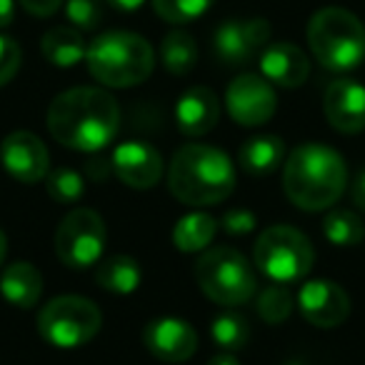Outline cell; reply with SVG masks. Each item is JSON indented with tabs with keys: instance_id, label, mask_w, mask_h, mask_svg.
Listing matches in <instances>:
<instances>
[{
	"instance_id": "obj_1",
	"label": "cell",
	"mask_w": 365,
	"mask_h": 365,
	"mask_svg": "<svg viewBox=\"0 0 365 365\" xmlns=\"http://www.w3.org/2000/svg\"><path fill=\"white\" fill-rule=\"evenodd\" d=\"M120 128L118 101L103 88H71L48 108V130L71 150L98 153Z\"/></svg>"
},
{
	"instance_id": "obj_2",
	"label": "cell",
	"mask_w": 365,
	"mask_h": 365,
	"mask_svg": "<svg viewBox=\"0 0 365 365\" xmlns=\"http://www.w3.org/2000/svg\"><path fill=\"white\" fill-rule=\"evenodd\" d=\"M348 182V168L335 148L305 143L288 155L283 165V188L290 203L308 213L333 208Z\"/></svg>"
},
{
	"instance_id": "obj_3",
	"label": "cell",
	"mask_w": 365,
	"mask_h": 365,
	"mask_svg": "<svg viewBox=\"0 0 365 365\" xmlns=\"http://www.w3.org/2000/svg\"><path fill=\"white\" fill-rule=\"evenodd\" d=\"M168 185L180 203L215 205L223 203L235 188V168L215 145H182L168 168Z\"/></svg>"
},
{
	"instance_id": "obj_4",
	"label": "cell",
	"mask_w": 365,
	"mask_h": 365,
	"mask_svg": "<svg viewBox=\"0 0 365 365\" xmlns=\"http://www.w3.org/2000/svg\"><path fill=\"white\" fill-rule=\"evenodd\" d=\"M86 63L91 76L108 88H133L148 81L155 68L153 46L138 33L110 31L88 46Z\"/></svg>"
},
{
	"instance_id": "obj_5",
	"label": "cell",
	"mask_w": 365,
	"mask_h": 365,
	"mask_svg": "<svg viewBox=\"0 0 365 365\" xmlns=\"http://www.w3.org/2000/svg\"><path fill=\"white\" fill-rule=\"evenodd\" d=\"M308 46L330 73L355 71L365 61V26L345 8H320L308 23Z\"/></svg>"
},
{
	"instance_id": "obj_6",
	"label": "cell",
	"mask_w": 365,
	"mask_h": 365,
	"mask_svg": "<svg viewBox=\"0 0 365 365\" xmlns=\"http://www.w3.org/2000/svg\"><path fill=\"white\" fill-rule=\"evenodd\" d=\"M195 280L213 303L225 308L248 303L258 290V278L248 258L230 245L203 250L195 263Z\"/></svg>"
},
{
	"instance_id": "obj_7",
	"label": "cell",
	"mask_w": 365,
	"mask_h": 365,
	"mask_svg": "<svg viewBox=\"0 0 365 365\" xmlns=\"http://www.w3.org/2000/svg\"><path fill=\"white\" fill-rule=\"evenodd\" d=\"M255 268L268 275L273 283H295L303 280L313 268V245L293 225H270L258 235L253 248Z\"/></svg>"
},
{
	"instance_id": "obj_8",
	"label": "cell",
	"mask_w": 365,
	"mask_h": 365,
	"mask_svg": "<svg viewBox=\"0 0 365 365\" xmlns=\"http://www.w3.org/2000/svg\"><path fill=\"white\" fill-rule=\"evenodd\" d=\"M103 328V313L83 295H58L38 313V333L63 350L86 345Z\"/></svg>"
},
{
	"instance_id": "obj_9",
	"label": "cell",
	"mask_w": 365,
	"mask_h": 365,
	"mask_svg": "<svg viewBox=\"0 0 365 365\" xmlns=\"http://www.w3.org/2000/svg\"><path fill=\"white\" fill-rule=\"evenodd\" d=\"M106 248V223L91 208H73L56 233V253L68 268L83 270L98 265Z\"/></svg>"
},
{
	"instance_id": "obj_10",
	"label": "cell",
	"mask_w": 365,
	"mask_h": 365,
	"mask_svg": "<svg viewBox=\"0 0 365 365\" xmlns=\"http://www.w3.org/2000/svg\"><path fill=\"white\" fill-rule=\"evenodd\" d=\"M225 108L238 125L258 128L275 115L278 96L265 78L243 73L225 91Z\"/></svg>"
},
{
	"instance_id": "obj_11",
	"label": "cell",
	"mask_w": 365,
	"mask_h": 365,
	"mask_svg": "<svg viewBox=\"0 0 365 365\" xmlns=\"http://www.w3.org/2000/svg\"><path fill=\"white\" fill-rule=\"evenodd\" d=\"M270 41V23L263 18L250 21H228L220 23L213 36V53L218 63L228 68H240L250 63L265 43Z\"/></svg>"
},
{
	"instance_id": "obj_12",
	"label": "cell",
	"mask_w": 365,
	"mask_h": 365,
	"mask_svg": "<svg viewBox=\"0 0 365 365\" xmlns=\"http://www.w3.org/2000/svg\"><path fill=\"white\" fill-rule=\"evenodd\" d=\"M0 163L21 182H38L51 170V158L38 135L28 130H13L0 143Z\"/></svg>"
},
{
	"instance_id": "obj_13",
	"label": "cell",
	"mask_w": 365,
	"mask_h": 365,
	"mask_svg": "<svg viewBox=\"0 0 365 365\" xmlns=\"http://www.w3.org/2000/svg\"><path fill=\"white\" fill-rule=\"evenodd\" d=\"M110 168L128 188L148 190L163 178V155L145 140H125L113 150Z\"/></svg>"
},
{
	"instance_id": "obj_14",
	"label": "cell",
	"mask_w": 365,
	"mask_h": 365,
	"mask_svg": "<svg viewBox=\"0 0 365 365\" xmlns=\"http://www.w3.org/2000/svg\"><path fill=\"white\" fill-rule=\"evenodd\" d=\"M143 345L155 355L158 360L165 363H182L193 358L198 350V333L188 320L173 318H155L143 330Z\"/></svg>"
},
{
	"instance_id": "obj_15",
	"label": "cell",
	"mask_w": 365,
	"mask_h": 365,
	"mask_svg": "<svg viewBox=\"0 0 365 365\" xmlns=\"http://www.w3.org/2000/svg\"><path fill=\"white\" fill-rule=\"evenodd\" d=\"M298 308L315 328H335L350 313V298L333 280H308L298 293Z\"/></svg>"
},
{
	"instance_id": "obj_16",
	"label": "cell",
	"mask_w": 365,
	"mask_h": 365,
	"mask_svg": "<svg viewBox=\"0 0 365 365\" xmlns=\"http://www.w3.org/2000/svg\"><path fill=\"white\" fill-rule=\"evenodd\" d=\"M323 110L338 133L355 135L365 130V86L348 78L333 81L325 88Z\"/></svg>"
},
{
	"instance_id": "obj_17",
	"label": "cell",
	"mask_w": 365,
	"mask_h": 365,
	"mask_svg": "<svg viewBox=\"0 0 365 365\" xmlns=\"http://www.w3.org/2000/svg\"><path fill=\"white\" fill-rule=\"evenodd\" d=\"M260 71L270 86L293 91L308 81L310 61L293 43H273L260 53Z\"/></svg>"
},
{
	"instance_id": "obj_18",
	"label": "cell",
	"mask_w": 365,
	"mask_h": 365,
	"mask_svg": "<svg viewBox=\"0 0 365 365\" xmlns=\"http://www.w3.org/2000/svg\"><path fill=\"white\" fill-rule=\"evenodd\" d=\"M218 118H220V103L218 96L210 88L205 86L188 88V91L178 98L175 120L182 135L188 138L205 135V133H210L215 128Z\"/></svg>"
},
{
	"instance_id": "obj_19",
	"label": "cell",
	"mask_w": 365,
	"mask_h": 365,
	"mask_svg": "<svg viewBox=\"0 0 365 365\" xmlns=\"http://www.w3.org/2000/svg\"><path fill=\"white\" fill-rule=\"evenodd\" d=\"M43 293V275L33 263H13L0 275V295L13 308L28 310Z\"/></svg>"
},
{
	"instance_id": "obj_20",
	"label": "cell",
	"mask_w": 365,
	"mask_h": 365,
	"mask_svg": "<svg viewBox=\"0 0 365 365\" xmlns=\"http://www.w3.org/2000/svg\"><path fill=\"white\" fill-rule=\"evenodd\" d=\"M285 158V143L278 135H255L240 145V168L250 175H270Z\"/></svg>"
},
{
	"instance_id": "obj_21",
	"label": "cell",
	"mask_w": 365,
	"mask_h": 365,
	"mask_svg": "<svg viewBox=\"0 0 365 365\" xmlns=\"http://www.w3.org/2000/svg\"><path fill=\"white\" fill-rule=\"evenodd\" d=\"M41 51L46 56L48 63H53L56 68H73L81 61H86L88 46L83 41V33L78 28L58 26L43 36Z\"/></svg>"
},
{
	"instance_id": "obj_22",
	"label": "cell",
	"mask_w": 365,
	"mask_h": 365,
	"mask_svg": "<svg viewBox=\"0 0 365 365\" xmlns=\"http://www.w3.org/2000/svg\"><path fill=\"white\" fill-rule=\"evenodd\" d=\"M143 280L140 263L130 255H110L101 260L96 268V283L103 290L115 295H130L138 290Z\"/></svg>"
},
{
	"instance_id": "obj_23",
	"label": "cell",
	"mask_w": 365,
	"mask_h": 365,
	"mask_svg": "<svg viewBox=\"0 0 365 365\" xmlns=\"http://www.w3.org/2000/svg\"><path fill=\"white\" fill-rule=\"evenodd\" d=\"M215 230L218 223L208 213H188L173 228V243L180 253H200L215 238Z\"/></svg>"
},
{
	"instance_id": "obj_24",
	"label": "cell",
	"mask_w": 365,
	"mask_h": 365,
	"mask_svg": "<svg viewBox=\"0 0 365 365\" xmlns=\"http://www.w3.org/2000/svg\"><path fill=\"white\" fill-rule=\"evenodd\" d=\"M163 66L170 76H188L198 63V43L185 31H170L160 43Z\"/></svg>"
},
{
	"instance_id": "obj_25",
	"label": "cell",
	"mask_w": 365,
	"mask_h": 365,
	"mask_svg": "<svg viewBox=\"0 0 365 365\" xmlns=\"http://www.w3.org/2000/svg\"><path fill=\"white\" fill-rule=\"evenodd\" d=\"M323 233L338 248H350L358 245L365 235V225L358 213L345 208H330L323 218Z\"/></svg>"
},
{
	"instance_id": "obj_26",
	"label": "cell",
	"mask_w": 365,
	"mask_h": 365,
	"mask_svg": "<svg viewBox=\"0 0 365 365\" xmlns=\"http://www.w3.org/2000/svg\"><path fill=\"white\" fill-rule=\"evenodd\" d=\"M210 335H213L215 345L220 350H225V353L243 350L250 338L248 320L240 313H235V310H223V313L215 315L213 325H210Z\"/></svg>"
},
{
	"instance_id": "obj_27",
	"label": "cell",
	"mask_w": 365,
	"mask_h": 365,
	"mask_svg": "<svg viewBox=\"0 0 365 365\" xmlns=\"http://www.w3.org/2000/svg\"><path fill=\"white\" fill-rule=\"evenodd\" d=\"M46 190L56 203L76 205L86 195V182L81 173L73 168H53L46 175Z\"/></svg>"
},
{
	"instance_id": "obj_28",
	"label": "cell",
	"mask_w": 365,
	"mask_h": 365,
	"mask_svg": "<svg viewBox=\"0 0 365 365\" xmlns=\"http://www.w3.org/2000/svg\"><path fill=\"white\" fill-rule=\"evenodd\" d=\"M258 313L270 325L283 323L293 313V293L283 283H273L263 288L258 295Z\"/></svg>"
},
{
	"instance_id": "obj_29",
	"label": "cell",
	"mask_w": 365,
	"mask_h": 365,
	"mask_svg": "<svg viewBox=\"0 0 365 365\" xmlns=\"http://www.w3.org/2000/svg\"><path fill=\"white\" fill-rule=\"evenodd\" d=\"M215 0H153L155 13L168 23H190L210 11Z\"/></svg>"
},
{
	"instance_id": "obj_30",
	"label": "cell",
	"mask_w": 365,
	"mask_h": 365,
	"mask_svg": "<svg viewBox=\"0 0 365 365\" xmlns=\"http://www.w3.org/2000/svg\"><path fill=\"white\" fill-rule=\"evenodd\" d=\"M66 16L78 31H96L103 21L101 0H66Z\"/></svg>"
},
{
	"instance_id": "obj_31",
	"label": "cell",
	"mask_w": 365,
	"mask_h": 365,
	"mask_svg": "<svg viewBox=\"0 0 365 365\" xmlns=\"http://www.w3.org/2000/svg\"><path fill=\"white\" fill-rule=\"evenodd\" d=\"M21 61H23L21 46L13 38L0 36V88L16 78V73L21 71Z\"/></svg>"
},
{
	"instance_id": "obj_32",
	"label": "cell",
	"mask_w": 365,
	"mask_h": 365,
	"mask_svg": "<svg viewBox=\"0 0 365 365\" xmlns=\"http://www.w3.org/2000/svg\"><path fill=\"white\" fill-rule=\"evenodd\" d=\"M255 213L248 208H230L223 213V218L218 220V225L225 230L228 235H248L255 228Z\"/></svg>"
},
{
	"instance_id": "obj_33",
	"label": "cell",
	"mask_w": 365,
	"mask_h": 365,
	"mask_svg": "<svg viewBox=\"0 0 365 365\" xmlns=\"http://www.w3.org/2000/svg\"><path fill=\"white\" fill-rule=\"evenodd\" d=\"M23 6V11H28L36 18H48L53 13H58V8L63 6V0H18Z\"/></svg>"
},
{
	"instance_id": "obj_34",
	"label": "cell",
	"mask_w": 365,
	"mask_h": 365,
	"mask_svg": "<svg viewBox=\"0 0 365 365\" xmlns=\"http://www.w3.org/2000/svg\"><path fill=\"white\" fill-rule=\"evenodd\" d=\"M353 203L365 213V170H360L353 180Z\"/></svg>"
},
{
	"instance_id": "obj_35",
	"label": "cell",
	"mask_w": 365,
	"mask_h": 365,
	"mask_svg": "<svg viewBox=\"0 0 365 365\" xmlns=\"http://www.w3.org/2000/svg\"><path fill=\"white\" fill-rule=\"evenodd\" d=\"M16 18V3L13 0H0V28H8Z\"/></svg>"
},
{
	"instance_id": "obj_36",
	"label": "cell",
	"mask_w": 365,
	"mask_h": 365,
	"mask_svg": "<svg viewBox=\"0 0 365 365\" xmlns=\"http://www.w3.org/2000/svg\"><path fill=\"white\" fill-rule=\"evenodd\" d=\"M106 3H110L115 11H123V13H133L138 11V8L145 3V0H106Z\"/></svg>"
},
{
	"instance_id": "obj_37",
	"label": "cell",
	"mask_w": 365,
	"mask_h": 365,
	"mask_svg": "<svg viewBox=\"0 0 365 365\" xmlns=\"http://www.w3.org/2000/svg\"><path fill=\"white\" fill-rule=\"evenodd\" d=\"M208 365H240V360L235 358L233 353H225V350H223V353H218L215 358H210Z\"/></svg>"
},
{
	"instance_id": "obj_38",
	"label": "cell",
	"mask_w": 365,
	"mask_h": 365,
	"mask_svg": "<svg viewBox=\"0 0 365 365\" xmlns=\"http://www.w3.org/2000/svg\"><path fill=\"white\" fill-rule=\"evenodd\" d=\"M6 253H8V238H6V233L0 230V265L6 260Z\"/></svg>"
},
{
	"instance_id": "obj_39",
	"label": "cell",
	"mask_w": 365,
	"mask_h": 365,
	"mask_svg": "<svg viewBox=\"0 0 365 365\" xmlns=\"http://www.w3.org/2000/svg\"><path fill=\"white\" fill-rule=\"evenodd\" d=\"M290 365H295V363H290Z\"/></svg>"
}]
</instances>
